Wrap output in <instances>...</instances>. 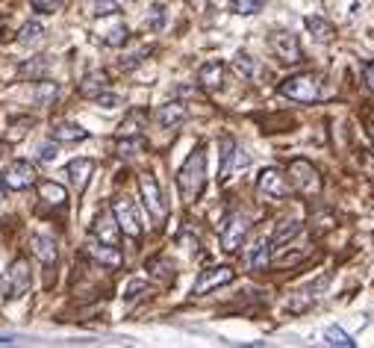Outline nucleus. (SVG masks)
<instances>
[{"label": "nucleus", "instance_id": "nucleus-31", "mask_svg": "<svg viewBox=\"0 0 374 348\" xmlns=\"http://www.w3.org/2000/svg\"><path fill=\"white\" fill-rule=\"evenodd\" d=\"M324 340H328L330 345H342V348H354V345H356V342L345 334V330H342V328H336V325H330L328 330H324Z\"/></svg>", "mask_w": 374, "mask_h": 348}, {"label": "nucleus", "instance_id": "nucleus-30", "mask_svg": "<svg viewBox=\"0 0 374 348\" xmlns=\"http://www.w3.org/2000/svg\"><path fill=\"white\" fill-rule=\"evenodd\" d=\"M233 71H236L242 80H251L254 71H256V62H254L248 54H239V56L233 59Z\"/></svg>", "mask_w": 374, "mask_h": 348}, {"label": "nucleus", "instance_id": "nucleus-41", "mask_svg": "<svg viewBox=\"0 0 374 348\" xmlns=\"http://www.w3.org/2000/svg\"><path fill=\"white\" fill-rule=\"evenodd\" d=\"M363 80H366V86L374 92V59L366 62V68H363Z\"/></svg>", "mask_w": 374, "mask_h": 348}, {"label": "nucleus", "instance_id": "nucleus-40", "mask_svg": "<svg viewBox=\"0 0 374 348\" xmlns=\"http://www.w3.org/2000/svg\"><path fill=\"white\" fill-rule=\"evenodd\" d=\"M94 101L101 104V107H106V109H112V107H118V104H121V97H118V95H109V92H101V95L94 97Z\"/></svg>", "mask_w": 374, "mask_h": 348}, {"label": "nucleus", "instance_id": "nucleus-14", "mask_svg": "<svg viewBox=\"0 0 374 348\" xmlns=\"http://www.w3.org/2000/svg\"><path fill=\"white\" fill-rule=\"evenodd\" d=\"M328 287V277H318L316 284H306V287H301L292 298H286V310L289 313H304L306 307H313V301H316V295H318V289H324Z\"/></svg>", "mask_w": 374, "mask_h": 348}, {"label": "nucleus", "instance_id": "nucleus-19", "mask_svg": "<svg viewBox=\"0 0 374 348\" xmlns=\"http://www.w3.org/2000/svg\"><path fill=\"white\" fill-rule=\"evenodd\" d=\"M109 89V77H106V71H89L83 80H80V95L83 97H94L101 95V92H106Z\"/></svg>", "mask_w": 374, "mask_h": 348}, {"label": "nucleus", "instance_id": "nucleus-11", "mask_svg": "<svg viewBox=\"0 0 374 348\" xmlns=\"http://www.w3.org/2000/svg\"><path fill=\"white\" fill-rule=\"evenodd\" d=\"M92 239L97 242H106V245H118L121 242V227L116 222V215H112V210H101L94 215V222H92Z\"/></svg>", "mask_w": 374, "mask_h": 348}, {"label": "nucleus", "instance_id": "nucleus-35", "mask_svg": "<svg viewBox=\"0 0 374 348\" xmlns=\"http://www.w3.org/2000/svg\"><path fill=\"white\" fill-rule=\"evenodd\" d=\"M30 6L36 12H44V15H54L62 9V0H30Z\"/></svg>", "mask_w": 374, "mask_h": 348}, {"label": "nucleus", "instance_id": "nucleus-4", "mask_svg": "<svg viewBox=\"0 0 374 348\" xmlns=\"http://www.w3.org/2000/svg\"><path fill=\"white\" fill-rule=\"evenodd\" d=\"M32 287V272L27 257H15L9 263V269L4 275V298L6 301H15V298H24Z\"/></svg>", "mask_w": 374, "mask_h": 348}, {"label": "nucleus", "instance_id": "nucleus-2", "mask_svg": "<svg viewBox=\"0 0 374 348\" xmlns=\"http://www.w3.org/2000/svg\"><path fill=\"white\" fill-rule=\"evenodd\" d=\"M278 92L283 97H289V101H298V104H316L318 97H321V80L310 71H304V74H292L286 77Z\"/></svg>", "mask_w": 374, "mask_h": 348}, {"label": "nucleus", "instance_id": "nucleus-23", "mask_svg": "<svg viewBox=\"0 0 374 348\" xmlns=\"http://www.w3.org/2000/svg\"><path fill=\"white\" fill-rule=\"evenodd\" d=\"M304 230V222H298V219H280L278 222V227H274V236H271V245H286V242H292L298 234Z\"/></svg>", "mask_w": 374, "mask_h": 348}, {"label": "nucleus", "instance_id": "nucleus-9", "mask_svg": "<svg viewBox=\"0 0 374 348\" xmlns=\"http://www.w3.org/2000/svg\"><path fill=\"white\" fill-rule=\"evenodd\" d=\"M256 189L266 198L283 201V198H289V192H292V184L286 180V174L280 169H263L259 172V180H256Z\"/></svg>", "mask_w": 374, "mask_h": 348}, {"label": "nucleus", "instance_id": "nucleus-17", "mask_svg": "<svg viewBox=\"0 0 374 348\" xmlns=\"http://www.w3.org/2000/svg\"><path fill=\"white\" fill-rule=\"evenodd\" d=\"M186 119H189V109H186V104H180V101L162 104V107L156 109V124H159V127H177V124H183Z\"/></svg>", "mask_w": 374, "mask_h": 348}, {"label": "nucleus", "instance_id": "nucleus-8", "mask_svg": "<svg viewBox=\"0 0 374 348\" xmlns=\"http://www.w3.org/2000/svg\"><path fill=\"white\" fill-rule=\"evenodd\" d=\"M248 219L242 212H233V215H227V222H224V227H221V248L227 254H233V251H239V245L245 242V236H248Z\"/></svg>", "mask_w": 374, "mask_h": 348}, {"label": "nucleus", "instance_id": "nucleus-38", "mask_svg": "<svg viewBox=\"0 0 374 348\" xmlns=\"http://www.w3.org/2000/svg\"><path fill=\"white\" fill-rule=\"evenodd\" d=\"M263 4H266V0H236V12L239 15H251V12H256Z\"/></svg>", "mask_w": 374, "mask_h": 348}, {"label": "nucleus", "instance_id": "nucleus-20", "mask_svg": "<svg viewBox=\"0 0 374 348\" xmlns=\"http://www.w3.org/2000/svg\"><path fill=\"white\" fill-rule=\"evenodd\" d=\"M51 136H54V142H83V139H89V130L74 121H59V124H54Z\"/></svg>", "mask_w": 374, "mask_h": 348}, {"label": "nucleus", "instance_id": "nucleus-32", "mask_svg": "<svg viewBox=\"0 0 374 348\" xmlns=\"http://www.w3.org/2000/svg\"><path fill=\"white\" fill-rule=\"evenodd\" d=\"M127 39H130V30H127V24H116L112 30H106L104 44H109V47H121Z\"/></svg>", "mask_w": 374, "mask_h": 348}, {"label": "nucleus", "instance_id": "nucleus-15", "mask_svg": "<svg viewBox=\"0 0 374 348\" xmlns=\"http://www.w3.org/2000/svg\"><path fill=\"white\" fill-rule=\"evenodd\" d=\"M65 174H68L71 180V186L77 192H83L89 186V180L94 174V160H86V157H80V160H71L68 165H65Z\"/></svg>", "mask_w": 374, "mask_h": 348}, {"label": "nucleus", "instance_id": "nucleus-24", "mask_svg": "<svg viewBox=\"0 0 374 348\" xmlns=\"http://www.w3.org/2000/svg\"><path fill=\"white\" fill-rule=\"evenodd\" d=\"M39 195H42V201L51 204V207H65V204H68V192H65V186L54 184V180H42Z\"/></svg>", "mask_w": 374, "mask_h": 348}, {"label": "nucleus", "instance_id": "nucleus-33", "mask_svg": "<svg viewBox=\"0 0 374 348\" xmlns=\"http://www.w3.org/2000/svg\"><path fill=\"white\" fill-rule=\"evenodd\" d=\"M151 289V284L148 280H130V287H127V292H124V298L127 301H136V298H142L144 292Z\"/></svg>", "mask_w": 374, "mask_h": 348}, {"label": "nucleus", "instance_id": "nucleus-6", "mask_svg": "<svg viewBox=\"0 0 374 348\" xmlns=\"http://www.w3.org/2000/svg\"><path fill=\"white\" fill-rule=\"evenodd\" d=\"M112 215H116V222H118V227H121V234L124 236H130V239H139L142 236V219H139V210H136V204L130 201V198H116L112 201Z\"/></svg>", "mask_w": 374, "mask_h": 348}, {"label": "nucleus", "instance_id": "nucleus-36", "mask_svg": "<svg viewBox=\"0 0 374 348\" xmlns=\"http://www.w3.org/2000/svg\"><path fill=\"white\" fill-rule=\"evenodd\" d=\"M118 12V0H94V15L104 18V15H116Z\"/></svg>", "mask_w": 374, "mask_h": 348}, {"label": "nucleus", "instance_id": "nucleus-18", "mask_svg": "<svg viewBox=\"0 0 374 348\" xmlns=\"http://www.w3.org/2000/svg\"><path fill=\"white\" fill-rule=\"evenodd\" d=\"M86 251H89L97 263H104V266H112V269L121 266V251H118V245H106V242L92 239V242L86 245Z\"/></svg>", "mask_w": 374, "mask_h": 348}, {"label": "nucleus", "instance_id": "nucleus-29", "mask_svg": "<svg viewBox=\"0 0 374 348\" xmlns=\"http://www.w3.org/2000/svg\"><path fill=\"white\" fill-rule=\"evenodd\" d=\"M42 32H44V27L39 21H27L18 32V44H36L42 39Z\"/></svg>", "mask_w": 374, "mask_h": 348}, {"label": "nucleus", "instance_id": "nucleus-37", "mask_svg": "<svg viewBox=\"0 0 374 348\" xmlns=\"http://www.w3.org/2000/svg\"><path fill=\"white\" fill-rule=\"evenodd\" d=\"M162 21H166V9H162V6H154V9H151V18L144 21V27H148V30H159Z\"/></svg>", "mask_w": 374, "mask_h": 348}, {"label": "nucleus", "instance_id": "nucleus-34", "mask_svg": "<svg viewBox=\"0 0 374 348\" xmlns=\"http://www.w3.org/2000/svg\"><path fill=\"white\" fill-rule=\"evenodd\" d=\"M154 51V47H142V51H136V54H127L124 59H121V68L124 71H130V68H136L139 62H144V56H148Z\"/></svg>", "mask_w": 374, "mask_h": 348}, {"label": "nucleus", "instance_id": "nucleus-12", "mask_svg": "<svg viewBox=\"0 0 374 348\" xmlns=\"http://www.w3.org/2000/svg\"><path fill=\"white\" fill-rule=\"evenodd\" d=\"M268 47L274 51V56H280L283 62H301L304 59L301 42L292 36V32H271V36H268Z\"/></svg>", "mask_w": 374, "mask_h": 348}, {"label": "nucleus", "instance_id": "nucleus-45", "mask_svg": "<svg viewBox=\"0 0 374 348\" xmlns=\"http://www.w3.org/2000/svg\"><path fill=\"white\" fill-rule=\"evenodd\" d=\"M368 136H371V142H374V127H368Z\"/></svg>", "mask_w": 374, "mask_h": 348}, {"label": "nucleus", "instance_id": "nucleus-25", "mask_svg": "<svg viewBox=\"0 0 374 348\" xmlns=\"http://www.w3.org/2000/svg\"><path fill=\"white\" fill-rule=\"evenodd\" d=\"M32 95H36V101L39 104H54L56 101V95H59V86L54 80H39L36 83V89H32Z\"/></svg>", "mask_w": 374, "mask_h": 348}, {"label": "nucleus", "instance_id": "nucleus-27", "mask_svg": "<svg viewBox=\"0 0 374 348\" xmlns=\"http://www.w3.org/2000/svg\"><path fill=\"white\" fill-rule=\"evenodd\" d=\"M118 157H136L142 148H144V139L142 136H118Z\"/></svg>", "mask_w": 374, "mask_h": 348}, {"label": "nucleus", "instance_id": "nucleus-10", "mask_svg": "<svg viewBox=\"0 0 374 348\" xmlns=\"http://www.w3.org/2000/svg\"><path fill=\"white\" fill-rule=\"evenodd\" d=\"M233 277L236 272L230 266H213V269H204L198 275V280H194V287H192V295H206V292H213L218 287H227V284H233Z\"/></svg>", "mask_w": 374, "mask_h": 348}, {"label": "nucleus", "instance_id": "nucleus-22", "mask_svg": "<svg viewBox=\"0 0 374 348\" xmlns=\"http://www.w3.org/2000/svg\"><path fill=\"white\" fill-rule=\"evenodd\" d=\"M268 263H271V239H256L254 248L248 251V266L254 272H263L268 269Z\"/></svg>", "mask_w": 374, "mask_h": 348}, {"label": "nucleus", "instance_id": "nucleus-28", "mask_svg": "<svg viewBox=\"0 0 374 348\" xmlns=\"http://www.w3.org/2000/svg\"><path fill=\"white\" fill-rule=\"evenodd\" d=\"M142 124H144V112H142V109H139V112H130L127 119L121 121L118 136H136L139 130H142Z\"/></svg>", "mask_w": 374, "mask_h": 348}, {"label": "nucleus", "instance_id": "nucleus-42", "mask_svg": "<svg viewBox=\"0 0 374 348\" xmlns=\"http://www.w3.org/2000/svg\"><path fill=\"white\" fill-rule=\"evenodd\" d=\"M12 342V337H0V345H9Z\"/></svg>", "mask_w": 374, "mask_h": 348}, {"label": "nucleus", "instance_id": "nucleus-21", "mask_svg": "<svg viewBox=\"0 0 374 348\" xmlns=\"http://www.w3.org/2000/svg\"><path fill=\"white\" fill-rule=\"evenodd\" d=\"M218 148H221V165H218V180H227L230 177V172H233V160H236V139L233 136H221L218 139Z\"/></svg>", "mask_w": 374, "mask_h": 348}, {"label": "nucleus", "instance_id": "nucleus-16", "mask_svg": "<svg viewBox=\"0 0 374 348\" xmlns=\"http://www.w3.org/2000/svg\"><path fill=\"white\" fill-rule=\"evenodd\" d=\"M198 83L206 92H218L224 86V62H218V59L204 62L201 71H198Z\"/></svg>", "mask_w": 374, "mask_h": 348}, {"label": "nucleus", "instance_id": "nucleus-13", "mask_svg": "<svg viewBox=\"0 0 374 348\" xmlns=\"http://www.w3.org/2000/svg\"><path fill=\"white\" fill-rule=\"evenodd\" d=\"M30 254H32V260H36V263H42L44 269H54L56 260H59V248H56V242L51 236L36 234V236L30 239Z\"/></svg>", "mask_w": 374, "mask_h": 348}, {"label": "nucleus", "instance_id": "nucleus-39", "mask_svg": "<svg viewBox=\"0 0 374 348\" xmlns=\"http://www.w3.org/2000/svg\"><path fill=\"white\" fill-rule=\"evenodd\" d=\"M36 157H39V160H44V162H51V160L56 157V142H44V145H39Z\"/></svg>", "mask_w": 374, "mask_h": 348}, {"label": "nucleus", "instance_id": "nucleus-3", "mask_svg": "<svg viewBox=\"0 0 374 348\" xmlns=\"http://www.w3.org/2000/svg\"><path fill=\"white\" fill-rule=\"evenodd\" d=\"M289 180H292V189L295 192H301L304 198H316V195H321V174H318V169L310 162V160H292L289 162Z\"/></svg>", "mask_w": 374, "mask_h": 348}, {"label": "nucleus", "instance_id": "nucleus-44", "mask_svg": "<svg viewBox=\"0 0 374 348\" xmlns=\"http://www.w3.org/2000/svg\"><path fill=\"white\" fill-rule=\"evenodd\" d=\"M4 189H6V186H4V180H0V198H4Z\"/></svg>", "mask_w": 374, "mask_h": 348}, {"label": "nucleus", "instance_id": "nucleus-26", "mask_svg": "<svg viewBox=\"0 0 374 348\" xmlns=\"http://www.w3.org/2000/svg\"><path fill=\"white\" fill-rule=\"evenodd\" d=\"M304 24H306V30H310L318 42H330V39H333V27L324 21V18H316V15H310V18H306Z\"/></svg>", "mask_w": 374, "mask_h": 348}, {"label": "nucleus", "instance_id": "nucleus-5", "mask_svg": "<svg viewBox=\"0 0 374 348\" xmlns=\"http://www.w3.org/2000/svg\"><path fill=\"white\" fill-rule=\"evenodd\" d=\"M139 192H142V201L148 207V215L162 224L168 215V207H166V198H162V189H159V180L151 174V172H142L139 174Z\"/></svg>", "mask_w": 374, "mask_h": 348}, {"label": "nucleus", "instance_id": "nucleus-43", "mask_svg": "<svg viewBox=\"0 0 374 348\" xmlns=\"http://www.w3.org/2000/svg\"><path fill=\"white\" fill-rule=\"evenodd\" d=\"M4 27H6V18H0V32H4Z\"/></svg>", "mask_w": 374, "mask_h": 348}, {"label": "nucleus", "instance_id": "nucleus-7", "mask_svg": "<svg viewBox=\"0 0 374 348\" xmlns=\"http://www.w3.org/2000/svg\"><path fill=\"white\" fill-rule=\"evenodd\" d=\"M0 180H4L6 189L24 192V189H30L32 184H36V169H32V162H27V160H15L4 169V177Z\"/></svg>", "mask_w": 374, "mask_h": 348}, {"label": "nucleus", "instance_id": "nucleus-1", "mask_svg": "<svg viewBox=\"0 0 374 348\" xmlns=\"http://www.w3.org/2000/svg\"><path fill=\"white\" fill-rule=\"evenodd\" d=\"M204 186H206V148L198 145L180 165V172H177V189H180L183 201L192 204L194 198H201Z\"/></svg>", "mask_w": 374, "mask_h": 348}]
</instances>
